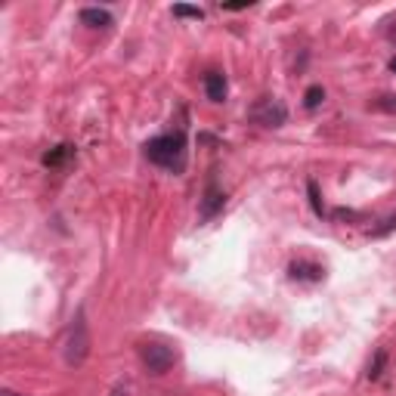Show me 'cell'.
Wrapping results in <instances>:
<instances>
[{
	"instance_id": "7c38bea8",
	"label": "cell",
	"mask_w": 396,
	"mask_h": 396,
	"mask_svg": "<svg viewBox=\"0 0 396 396\" xmlns=\"http://www.w3.org/2000/svg\"><path fill=\"white\" fill-rule=\"evenodd\" d=\"M174 16H177V19H204V10H201V6L177 3V6H174Z\"/></svg>"
},
{
	"instance_id": "ba28073f",
	"label": "cell",
	"mask_w": 396,
	"mask_h": 396,
	"mask_svg": "<svg viewBox=\"0 0 396 396\" xmlns=\"http://www.w3.org/2000/svg\"><path fill=\"white\" fill-rule=\"evenodd\" d=\"M78 19H81L84 25H90V28H111V12L102 10V6H84L81 12H78Z\"/></svg>"
},
{
	"instance_id": "8992f818",
	"label": "cell",
	"mask_w": 396,
	"mask_h": 396,
	"mask_svg": "<svg viewBox=\"0 0 396 396\" xmlns=\"http://www.w3.org/2000/svg\"><path fill=\"white\" fill-rule=\"evenodd\" d=\"M204 93H208L210 102H226V93H229L226 75L223 71H208L204 75Z\"/></svg>"
},
{
	"instance_id": "9a60e30c",
	"label": "cell",
	"mask_w": 396,
	"mask_h": 396,
	"mask_svg": "<svg viewBox=\"0 0 396 396\" xmlns=\"http://www.w3.org/2000/svg\"><path fill=\"white\" fill-rule=\"evenodd\" d=\"M111 396H127V390H124V384H118V387H115V393H111Z\"/></svg>"
},
{
	"instance_id": "5b68a950",
	"label": "cell",
	"mask_w": 396,
	"mask_h": 396,
	"mask_svg": "<svg viewBox=\"0 0 396 396\" xmlns=\"http://www.w3.org/2000/svg\"><path fill=\"white\" fill-rule=\"evenodd\" d=\"M223 204H226V192L217 186L214 177H208V183H204V192H201V220L217 217L223 210Z\"/></svg>"
},
{
	"instance_id": "8fae6325",
	"label": "cell",
	"mask_w": 396,
	"mask_h": 396,
	"mask_svg": "<svg viewBox=\"0 0 396 396\" xmlns=\"http://www.w3.org/2000/svg\"><path fill=\"white\" fill-rule=\"evenodd\" d=\"M322 99H325V90H322L319 84H313V87L303 93V105H307V109H319Z\"/></svg>"
},
{
	"instance_id": "30bf717a",
	"label": "cell",
	"mask_w": 396,
	"mask_h": 396,
	"mask_svg": "<svg viewBox=\"0 0 396 396\" xmlns=\"http://www.w3.org/2000/svg\"><path fill=\"white\" fill-rule=\"evenodd\" d=\"M384 366H387V353H384V350H378V353H375V359L368 362L366 378H368V381H378L381 375H384Z\"/></svg>"
},
{
	"instance_id": "3957f363",
	"label": "cell",
	"mask_w": 396,
	"mask_h": 396,
	"mask_svg": "<svg viewBox=\"0 0 396 396\" xmlns=\"http://www.w3.org/2000/svg\"><path fill=\"white\" fill-rule=\"evenodd\" d=\"M251 121L263 124V127H282L288 121V109L282 99H257L254 109H251Z\"/></svg>"
},
{
	"instance_id": "6da1fadb",
	"label": "cell",
	"mask_w": 396,
	"mask_h": 396,
	"mask_svg": "<svg viewBox=\"0 0 396 396\" xmlns=\"http://www.w3.org/2000/svg\"><path fill=\"white\" fill-rule=\"evenodd\" d=\"M146 158L152 164H158V168L180 174V170L186 168V134L177 130V134L152 136L146 143Z\"/></svg>"
},
{
	"instance_id": "e0dca14e",
	"label": "cell",
	"mask_w": 396,
	"mask_h": 396,
	"mask_svg": "<svg viewBox=\"0 0 396 396\" xmlns=\"http://www.w3.org/2000/svg\"><path fill=\"white\" fill-rule=\"evenodd\" d=\"M390 71H393V75H396V56L390 59Z\"/></svg>"
},
{
	"instance_id": "4fadbf2b",
	"label": "cell",
	"mask_w": 396,
	"mask_h": 396,
	"mask_svg": "<svg viewBox=\"0 0 396 396\" xmlns=\"http://www.w3.org/2000/svg\"><path fill=\"white\" fill-rule=\"evenodd\" d=\"M307 189H309V201H313V210L322 217V214H325V208H322V201H319V186H316V180H309Z\"/></svg>"
},
{
	"instance_id": "52a82bcc",
	"label": "cell",
	"mask_w": 396,
	"mask_h": 396,
	"mask_svg": "<svg viewBox=\"0 0 396 396\" xmlns=\"http://www.w3.org/2000/svg\"><path fill=\"white\" fill-rule=\"evenodd\" d=\"M288 276H291L294 282H322V279H325V269H322L319 263L294 260L291 267H288Z\"/></svg>"
},
{
	"instance_id": "5bb4252c",
	"label": "cell",
	"mask_w": 396,
	"mask_h": 396,
	"mask_svg": "<svg viewBox=\"0 0 396 396\" xmlns=\"http://www.w3.org/2000/svg\"><path fill=\"white\" fill-rule=\"evenodd\" d=\"M378 109H384V111H396V96H384V99H378Z\"/></svg>"
},
{
	"instance_id": "9c48e42d",
	"label": "cell",
	"mask_w": 396,
	"mask_h": 396,
	"mask_svg": "<svg viewBox=\"0 0 396 396\" xmlns=\"http://www.w3.org/2000/svg\"><path fill=\"white\" fill-rule=\"evenodd\" d=\"M71 158H75V146H69V143H59V146H53L50 152H44V164H47V168H62Z\"/></svg>"
},
{
	"instance_id": "7a4b0ae2",
	"label": "cell",
	"mask_w": 396,
	"mask_h": 396,
	"mask_svg": "<svg viewBox=\"0 0 396 396\" xmlns=\"http://www.w3.org/2000/svg\"><path fill=\"white\" fill-rule=\"evenodd\" d=\"M90 347H93V341H90V328H87V319H84V309H81V313L75 316V322H71V328H69L65 362H69V366H81V362H87Z\"/></svg>"
},
{
	"instance_id": "277c9868",
	"label": "cell",
	"mask_w": 396,
	"mask_h": 396,
	"mask_svg": "<svg viewBox=\"0 0 396 396\" xmlns=\"http://www.w3.org/2000/svg\"><path fill=\"white\" fill-rule=\"evenodd\" d=\"M140 356H143V366H146L152 375H164L177 362V353L164 344H143Z\"/></svg>"
},
{
	"instance_id": "2e32d148",
	"label": "cell",
	"mask_w": 396,
	"mask_h": 396,
	"mask_svg": "<svg viewBox=\"0 0 396 396\" xmlns=\"http://www.w3.org/2000/svg\"><path fill=\"white\" fill-rule=\"evenodd\" d=\"M0 396H19V393H12L10 387H3V393H0Z\"/></svg>"
}]
</instances>
